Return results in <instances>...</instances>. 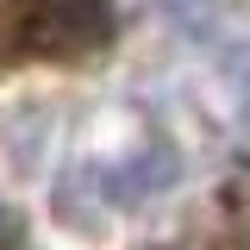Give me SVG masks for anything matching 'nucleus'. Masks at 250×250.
<instances>
[{
    "mask_svg": "<svg viewBox=\"0 0 250 250\" xmlns=\"http://www.w3.org/2000/svg\"><path fill=\"white\" fill-rule=\"evenodd\" d=\"M113 38V0H0V69L82 62Z\"/></svg>",
    "mask_w": 250,
    "mask_h": 250,
    "instance_id": "nucleus-1",
    "label": "nucleus"
},
{
    "mask_svg": "<svg viewBox=\"0 0 250 250\" xmlns=\"http://www.w3.org/2000/svg\"><path fill=\"white\" fill-rule=\"evenodd\" d=\"M156 13L188 38H213L219 19H225V0H156Z\"/></svg>",
    "mask_w": 250,
    "mask_h": 250,
    "instance_id": "nucleus-2",
    "label": "nucleus"
},
{
    "mask_svg": "<svg viewBox=\"0 0 250 250\" xmlns=\"http://www.w3.org/2000/svg\"><path fill=\"white\" fill-rule=\"evenodd\" d=\"M0 250H31V244H25V225H19L13 207H0Z\"/></svg>",
    "mask_w": 250,
    "mask_h": 250,
    "instance_id": "nucleus-3",
    "label": "nucleus"
}]
</instances>
